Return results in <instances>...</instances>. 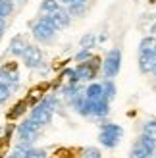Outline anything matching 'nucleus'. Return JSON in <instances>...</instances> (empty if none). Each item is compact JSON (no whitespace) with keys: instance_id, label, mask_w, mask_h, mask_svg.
<instances>
[{"instance_id":"1","label":"nucleus","mask_w":156,"mask_h":158,"mask_svg":"<svg viewBox=\"0 0 156 158\" xmlns=\"http://www.w3.org/2000/svg\"><path fill=\"white\" fill-rule=\"evenodd\" d=\"M121 135H123V129L120 127V125L106 123V125H102V131H100L98 141H100V143H102L104 147L114 148L116 145L120 143V137H121Z\"/></svg>"},{"instance_id":"2","label":"nucleus","mask_w":156,"mask_h":158,"mask_svg":"<svg viewBox=\"0 0 156 158\" xmlns=\"http://www.w3.org/2000/svg\"><path fill=\"white\" fill-rule=\"evenodd\" d=\"M152 152H154V141L143 133V135L139 137V141L135 143V147L131 148L129 158H150Z\"/></svg>"},{"instance_id":"3","label":"nucleus","mask_w":156,"mask_h":158,"mask_svg":"<svg viewBox=\"0 0 156 158\" xmlns=\"http://www.w3.org/2000/svg\"><path fill=\"white\" fill-rule=\"evenodd\" d=\"M54 33H56V29H54V25H52V21L46 18H41L35 25H33V35L39 39V41H50V39L54 37Z\"/></svg>"},{"instance_id":"4","label":"nucleus","mask_w":156,"mask_h":158,"mask_svg":"<svg viewBox=\"0 0 156 158\" xmlns=\"http://www.w3.org/2000/svg\"><path fill=\"white\" fill-rule=\"evenodd\" d=\"M120 62H121V52L120 50H110V52H108V56L104 60V66H102L106 77L118 75V72H120Z\"/></svg>"},{"instance_id":"5","label":"nucleus","mask_w":156,"mask_h":158,"mask_svg":"<svg viewBox=\"0 0 156 158\" xmlns=\"http://www.w3.org/2000/svg\"><path fill=\"white\" fill-rule=\"evenodd\" d=\"M21 56H23V62H25L27 68H37V66H41V62H43L41 48H39V46H33V44H27Z\"/></svg>"},{"instance_id":"6","label":"nucleus","mask_w":156,"mask_h":158,"mask_svg":"<svg viewBox=\"0 0 156 158\" xmlns=\"http://www.w3.org/2000/svg\"><path fill=\"white\" fill-rule=\"evenodd\" d=\"M50 21H52V25L54 29H64L69 25V14L66 10H62V8H56L54 12H50L48 15H46Z\"/></svg>"},{"instance_id":"7","label":"nucleus","mask_w":156,"mask_h":158,"mask_svg":"<svg viewBox=\"0 0 156 158\" xmlns=\"http://www.w3.org/2000/svg\"><path fill=\"white\" fill-rule=\"evenodd\" d=\"M37 131H39V123H35L33 120H27L19 125V137L23 139V143H31L37 137Z\"/></svg>"},{"instance_id":"8","label":"nucleus","mask_w":156,"mask_h":158,"mask_svg":"<svg viewBox=\"0 0 156 158\" xmlns=\"http://www.w3.org/2000/svg\"><path fill=\"white\" fill-rule=\"evenodd\" d=\"M31 120H33L35 123H39V125H46L52 120V112L44 104H39V106L33 108V112H31Z\"/></svg>"},{"instance_id":"9","label":"nucleus","mask_w":156,"mask_h":158,"mask_svg":"<svg viewBox=\"0 0 156 158\" xmlns=\"http://www.w3.org/2000/svg\"><path fill=\"white\" fill-rule=\"evenodd\" d=\"M89 64H81L75 69V77L77 79H95V68H96V58H89Z\"/></svg>"},{"instance_id":"10","label":"nucleus","mask_w":156,"mask_h":158,"mask_svg":"<svg viewBox=\"0 0 156 158\" xmlns=\"http://www.w3.org/2000/svg\"><path fill=\"white\" fill-rule=\"evenodd\" d=\"M156 64V54H149V52H141V58H139V69L143 73L152 72V68Z\"/></svg>"},{"instance_id":"11","label":"nucleus","mask_w":156,"mask_h":158,"mask_svg":"<svg viewBox=\"0 0 156 158\" xmlns=\"http://www.w3.org/2000/svg\"><path fill=\"white\" fill-rule=\"evenodd\" d=\"M85 98H87V100H98V98H104V94H102V85L92 83L89 89L85 91Z\"/></svg>"},{"instance_id":"12","label":"nucleus","mask_w":156,"mask_h":158,"mask_svg":"<svg viewBox=\"0 0 156 158\" xmlns=\"http://www.w3.org/2000/svg\"><path fill=\"white\" fill-rule=\"evenodd\" d=\"M25 41H23V37H14L12 39V44H10V52L15 54V56H21L23 50H25Z\"/></svg>"},{"instance_id":"13","label":"nucleus","mask_w":156,"mask_h":158,"mask_svg":"<svg viewBox=\"0 0 156 158\" xmlns=\"http://www.w3.org/2000/svg\"><path fill=\"white\" fill-rule=\"evenodd\" d=\"M141 52H149V54H156V39L154 37H146L141 41Z\"/></svg>"},{"instance_id":"14","label":"nucleus","mask_w":156,"mask_h":158,"mask_svg":"<svg viewBox=\"0 0 156 158\" xmlns=\"http://www.w3.org/2000/svg\"><path fill=\"white\" fill-rule=\"evenodd\" d=\"M18 81V75L15 73H10V72H0V85H4V87H8L10 83H15Z\"/></svg>"},{"instance_id":"15","label":"nucleus","mask_w":156,"mask_h":158,"mask_svg":"<svg viewBox=\"0 0 156 158\" xmlns=\"http://www.w3.org/2000/svg\"><path fill=\"white\" fill-rule=\"evenodd\" d=\"M102 94H104V98H106V100L114 98V94H116V87H114L112 81H106V83L102 85Z\"/></svg>"},{"instance_id":"16","label":"nucleus","mask_w":156,"mask_h":158,"mask_svg":"<svg viewBox=\"0 0 156 158\" xmlns=\"http://www.w3.org/2000/svg\"><path fill=\"white\" fill-rule=\"evenodd\" d=\"M145 135H149L154 143H156V120L154 122H149V123H145Z\"/></svg>"},{"instance_id":"17","label":"nucleus","mask_w":156,"mask_h":158,"mask_svg":"<svg viewBox=\"0 0 156 158\" xmlns=\"http://www.w3.org/2000/svg\"><path fill=\"white\" fill-rule=\"evenodd\" d=\"M85 10H87V4H72V8H69V15H81L85 14Z\"/></svg>"},{"instance_id":"18","label":"nucleus","mask_w":156,"mask_h":158,"mask_svg":"<svg viewBox=\"0 0 156 158\" xmlns=\"http://www.w3.org/2000/svg\"><path fill=\"white\" fill-rule=\"evenodd\" d=\"M81 46L85 50H89V48H92V46H95V35H85L83 39H81Z\"/></svg>"},{"instance_id":"19","label":"nucleus","mask_w":156,"mask_h":158,"mask_svg":"<svg viewBox=\"0 0 156 158\" xmlns=\"http://www.w3.org/2000/svg\"><path fill=\"white\" fill-rule=\"evenodd\" d=\"M56 8H58V2H56V0H44V2L41 4V10L43 12H54V10H56Z\"/></svg>"},{"instance_id":"20","label":"nucleus","mask_w":156,"mask_h":158,"mask_svg":"<svg viewBox=\"0 0 156 158\" xmlns=\"http://www.w3.org/2000/svg\"><path fill=\"white\" fill-rule=\"evenodd\" d=\"M102 154H100V151L98 148H95V147H87L83 151V158H100Z\"/></svg>"},{"instance_id":"21","label":"nucleus","mask_w":156,"mask_h":158,"mask_svg":"<svg viewBox=\"0 0 156 158\" xmlns=\"http://www.w3.org/2000/svg\"><path fill=\"white\" fill-rule=\"evenodd\" d=\"M14 10V4H12V0H2V19L6 18V15H10Z\"/></svg>"},{"instance_id":"22","label":"nucleus","mask_w":156,"mask_h":158,"mask_svg":"<svg viewBox=\"0 0 156 158\" xmlns=\"http://www.w3.org/2000/svg\"><path fill=\"white\" fill-rule=\"evenodd\" d=\"M25 158H46L44 151H37V148H29L25 152Z\"/></svg>"},{"instance_id":"23","label":"nucleus","mask_w":156,"mask_h":158,"mask_svg":"<svg viewBox=\"0 0 156 158\" xmlns=\"http://www.w3.org/2000/svg\"><path fill=\"white\" fill-rule=\"evenodd\" d=\"M23 110H25V102H18V104L14 106V110L10 112V118L14 120V118H18L19 114H23Z\"/></svg>"},{"instance_id":"24","label":"nucleus","mask_w":156,"mask_h":158,"mask_svg":"<svg viewBox=\"0 0 156 158\" xmlns=\"http://www.w3.org/2000/svg\"><path fill=\"white\" fill-rule=\"evenodd\" d=\"M62 77H68L72 83H75V81H77V77H75V69H66V72L62 73Z\"/></svg>"},{"instance_id":"25","label":"nucleus","mask_w":156,"mask_h":158,"mask_svg":"<svg viewBox=\"0 0 156 158\" xmlns=\"http://www.w3.org/2000/svg\"><path fill=\"white\" fill-rule=\"evenodd\" d=\"M8 97H10V93H8V87L0 85V104H2V102H6Z\"/></svg>"},{"instance_id":"26","label":"nucleus","mask_w":156,"mask_h":158,"mask_svg":"<svg viewBox=\"0 0 156 158\" xmlns=\"http://www.w3.org/2000/svg\"><path fill=\"white\" fill-rule=\"evenodd\" d=\"M89 58H91V52L85 50V48H83L79 54H77V60H81V62H83V60H89Z\"/></svg>"},{"instance_id":"27","label":"nucleus","mask_w":156,"mask_h":158,"mask_svg":"<svg viewBox=\"0 0 156 158\" xmlns=\"http://www.w3.org/2000/svg\"><path fill=\"white\" fill-rule=\"evenodd\" d=\"M4 29H6V23H4V19H2V18H0V37H2Z\"/></svg>"},{"instance_id":"28","label":"nucleus","mask_w":156,"mask_h":158,"mask_svg":"<svg viewBox=\"0 0 156 158\" xmlns=\"http://www.w3.org/2000/svg\"><path fill=\"white\" fill-rule=\"evenodd\" d=\"M72 4H87V0H72Z\"/></svg>"},{"instance_id":"29","label":"nucleus","mask_w":156,"mask_h":158,"mask_svg":"<svg viewBox=\"0 0 156 158\" xmlns=\"http://www.w3.org/2000/svg\"><path fill=\"white\" fill-rule=\"evenodd\" d=\"M10 158H25V156H19V154H12Z\"/></svg>"},{"instance_id":"30","label":"nucleus","mask_w":156,"mask_h":158,"mask_svg":"<svg viewBox=\"0 0 156 158\" xmlns=\"http://www.w3.org/2000/svg\"><path fill=\"white\" fill-rule=\"evenodd\" d=\"M60 2H64V4H72V0H60Z\"/></svg>"},{"instance_id":"31","label":"nucleus","mask_w":156,"mask_h":158,"mask_svg":"<svg viewBox=\"0 0 156 158\" xmlns=\"http://www.w3.org/2000/svg\"><path fill=\"white\" fill-rule=\"evenodd\" d=\"M0 18H2V0H0Z\"/></svg>"},{"instance_id":"32","label":"nucleus","mask_w":156,"mask_h":158,"mask_svg":"<svg viewBox=\"0 0 156 158\" xmlns=\"http://www.w3.org/2000/svg\"><path fill=\"white\" fill-rule=\"evenodd\" d=\"M152 72H154V75H156V64H154V68H152Z\"/></svg>"},{"instance_id":"33","label":"nucleus","mask_w":156,"mask_h":158,"mask_svg":"<svg viewBox=\"0 0 156 158\" xmlns=\"http://www.w3.org/2000/svg\"><path fill=\"white\" fill-rule=\"evenodd\" d=\"M18 2H27V0H18Z\"/></svg>"}]
</instances>
